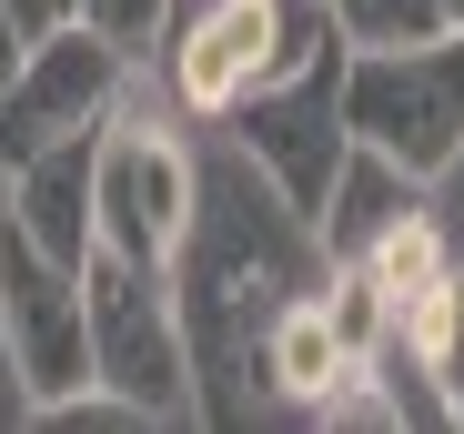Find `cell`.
<instances>
[{
    "instance_id": "obj_1",
    "label": "cell",
    "mask_w": 464,
    "mask_h": 434,
    "mask_svg": "<svg viewBox=\"0 0 464 434\" xmlns=\"http://www.w3.org/2000/svg\"><path fill=\"white\" fill-rule=\"evenodd\" d=\"M334 273L324 233L243 162L222 152L202 162V192H192V233L172 253V304H182V333H192V384H202V424H243L263 394H253V353L273 333V313L293 294H314Z\"/></svg>"
},
{
    "instance_id": "obj_2",
    "label": "cell",
    "mask_w": 464,
    "mask_h": 434,
    "mask_svg": "<svg viewBox=\"0 0 464 434\" xmlns=\"http://www.w3.org/2000/svg\"><path fill=\"white\" fill-rule=\"evenodd\" d=\"M82 304H92V384L121 394L141 424H202L192 384V333L172 304V263H131L111 243L82 253Z\"/></svg>"
},
{
    "instance_id": "obj_3",
    "label": "cell",
    "mask_w": 464,
    "mask_h": 434,
    "mask_svg": "<svg viewBox=\"0 0 464 434\" xmlns=\"http://www.w3.org/2000/svg\"><path fill=\"white\" fill-rule=\"evenodd\" d=\"M343 131L363 152H383L394 172L444 182L464 162V31L343 51Z\"/></svg>"
},
{
    "instance_id": "obj_4",
    "label": "cell",
    "mask_w": 464,
    "mask_h": 434,
    "mask_svg": "<svg viewBox=\"0 0 464 434\" xmlns=\"http://www.w3.org/2000/svg\"><path fill=\"white\" fill-rule=\"evenodd\" d=\"M324 41H343L324 0H182L172 41H162L172 101H182V121H222L243 92L283 82V71L314 61Z\"/></svg>"
},
{
    "instance_id": "obj_5",
    "label": "cell",
    "mask_w": 464,
    "mask_h": 434,
    "mask_svg": "<svg viewBox=\"0 0 464 434\" xmlns=\"http://www.w3.org/2000/svg\"><path fill=\"white\" fill-rule=\"evenodd\" d=\"M343 51L353 41H324L314 61H293L283 82H263V92H243V101L222 111L232 152H243L303 223H324V202H334V182L353 162V131H343Z\"/></svg>"
},
{
    "instance_id": "obj_6",
    "label": "cell",
    "mask_w": 464,
    "mask_h": 434,
    "mask_svg": "<svg viewBox=\"0 0 464 434\" xmlns=\"http://www.w3.org/2000/svg\"><path fill=\"white\" fill-rule=\"evenodd\" d=\"M192 192L202 162L162 111H111L92 141V243L131 253V263H172L192 233Z\"/></svg>"
},
{
    "instance_id": "obj_7",
    "label": "cell",
    "mask_w": 464,
    "mask_h": 434,
    "mask_svg": "<svg viewBox=\"0 0 464 434\" xmlns=\"http://www.w3.org/2000/svg\"><path fill=\"white\" fill-rule=\"evenodd\" d=\"M0 353H11V384H21L31 414L92 394V304H82V273L51 263L11 223H0Z\"/></svg>"
},
{
    "instance_id": "obj_8",
    "label": "cell",
    "mask_w": 464,
    "mask_h": 434,
    "mask_svg": "<svg viewBox=\"0 0 464 434\" xmlns=\"http://www.w3.org/2000/svg\"><path fill=\"white\" fill-rule=\"evenodd\" d=\"M121 82H131V51H111L92 21L31 31L21 71L0 82V172H21L31 152H51L71 131H102L121 111Z\"/></svg>"
},
{
    "instance_id": "obj_9",
    "label": "cell",
    "mask_w": 464,
    "mask_h": 434,
    "mask_svg": "<svg viewBox=\"0 0 464 434\" xmlns=\"http://www.w3.org/2000/svg\"><path fill=\"white\" fill-rule=\"evenodd\" d=\"M92 141L102 131H71V141H51V152H31L21 172H0L11 182V212H0V223L31 233L71 273H82V253H92Z\"/></svg>"
},
{
    "instance_id": "obj_10",
    "label": "cell",
    "mask_w": 464,
    "mask_h": 434,
    "mask_svg": "<svg viewBox=\"0 0 464 434\" xmlns=\"http://www.w3.org/2000/svg\"><path fill=\"white\" fill-rule=\"evenodd\" d=\"M343 364H353V343H343V323H334V304H324V283H314V294H293V304L273 313V333H263V353H253V394L283 404V414H314L324 384H334Z\"/></svg>"
},
{
    "instance_id": "obj_11",
    "label": "cell",
    "mask_w": 464,
    "mask_h": 434,
    "mask_svg": "<svg viewBox=\"0 0 464 434\" xmlns=\"http://www.w3.org/2000/svg\"><path fill=\"white\" fill-rule=\"evenodd\" d=\"M434 182H414V172H394V162H383V152H363V141H353V162H343V182H334V202H324V253L334 263H353L383 223H394V212H414Z\"/></svg>"
},
{
    "instance_id": "obj_12",
    "label": "cell",
    "mask_w": 464,
    "mask_h": 434,
    "mask_svg": "<svg viewBox=\"0 0 464 434\" xmlns=\"http://www.w3.org/2000/svg\"><path fill=\"white\" fill-rule=\"evenodd\" d=\"M444 263H454V243H444V223H434V202L394 212V223H383V233H373V243L353 253V273H363V283H373V294L394 304V313H404V304L424 294V283H434Z\"/></svg>"
},
{
    "instance_id": "obj_13",
    "label": "cell",
    "mask_w": 464,
    "mask_h": 434,
    "mask_svg": "<svg viewBox=\"0 0 464 434\" xmlns=\"http://www.w3.org/2000/svg\"><path fill=\"white\" fill-rule=\"evenodd\" d=\"M394 343L414 353V364L434 374V394H444V374L464 364V263H444V273L424 283V294L394 313Z\"/></svg>"
},
{
    "instance_id": "obj_14",
    "label": "cell",
    "mask_w": 464,
    "mask_h": 434,
    "mask_svg": "<svg viewBox=\"0 0 464 434\" xmlns=\"http://www.w3.org/2000/svg\"><path fill=\"white\" fill-rule=\"evenodd\" d=\"M324 11H334V31H343L353 51H394V41H434V31H454L444 0H324Z\"/></svg>"
},
{
    "instance_id": "obj_15",
    "label": "cell",
    "mask_w": 464,
    "mask_h": 434,
    "mask_svg": "<svg viewBox=\"0 0 464 434\" xmlns=\"http://www.w3.org/2000/svg\"><path fill=\"white\" fill-rule=\"evenodd\" d=\"M71 21H92L111 51L141 61V51H162V41H172V0H71Z\"/></svg>"
},
{
    "instance_id": "obj_16",
    "label": "cell",
    "mask_w": 464,
    "mask_h": 434,
    "mask_svg": "<svg viewBox=\"0 0 464 434\" xmlns=\"http://www.w3.org/2000/svg\"><path fill=\"white\" fill-rule=\"evenodd\" d=\"M21 51H31V21L11 11V0H0V82H11V71H21Z\"/></svg>"
},
{
    "instance_id": "obj_17",
    "label": "cell",
    "mask_w": 464,
    "mask_h": 434,
    "mask_svg": "<svg viewBox=\"0 0 464 434\" xmlns=\"http://www.w3.org/2000/svg\"><path fill=\"white\" fill-rule=\"evenodd\" d=\"M11 11H21L31 31H51V21H71V11H61V0H11Z\"/></svg>"
},
{
    "instance_id": "obj_18",
    "label": "cell",
    "mask_w": 464,
    "mask_h": 434,
    "mask_svg": "<svg viewBox=\"0 0 464 434\" xmlns=\"http://www.w3.org/2000/svg\"><path fill=\"white\" fill-rule=\"evenodd\" d=\"M444 424H464V364L444 374Z\"/></svg>"
},
{
    "instance_id": "obj_19",
    "label": "cell",
    "mask_w": 464,
    "mask_h": 434,
    "mask_svg": "<svg viewBox=\"0 0 464 434\" xmlns=\"http://www.w3.org/2000/svg\"><path fill=\"white\" fill-rule=\"evenodd\" d=\"M444 21H454V31H464V0H444Z\"/></svg>"
},
{
    "instance_id": "obj_20",
    "label": "cell",
    "mask_w": 464,
    "mask_h": 434,
    "mask_svg": "<svg viewBox=\"0 0 464 434\" xmlns=\"http://www.w3.org/2000/svg\"><path fill=\"white\" fill-rule=\"evenodd\" d=\"M61 11H71V0H61Z\"/></svg>"
}]
</instances>
